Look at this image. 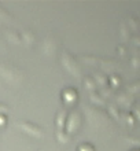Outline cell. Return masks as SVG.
Masks as SVG:
<instances>
[{"instance_id":"1","label":"cell","mask_w":140,"mask_h":151,"mask_svg":"<svg viewBox=\"0 0 140 151\" xmlns=\"http://www.w3.org/2000/svg\"><path fill=\"white\" fill-rule=\"evenodd\" d=\"M81 125H83V115L78 110H73V111L67 113L66 117V122H65V131L67 132L70 136H73L74 133L80 131Z\"/></svg>"},{"instance_id":"2","label":"cell","mask_w":140,"mask_h":151,"mask_svg":"<svg viewBox=\"0 0 140 151\" xmlns=\"http://www.w3.org/2000/svg\"><path fill=\"white\" fill-rule=\"evenodd\" d=\"M60 62L63 65V68L72 76H74L77 78H81V77H83V73H81V69H80V66H78V63L74 60V58H73L67 51L62 52V55H60Z\"/></svg>"},{"instance_id":"3","label":"cell","mask_w":140,"mask_h":151,"mask_svg":"<svg viewBox=\"0 0 140 151\" xmlns=\"http://www.w3.org/2000/svg\"><path fill=\"white\" fill-rule=\"evenodd\" d=\"M0 76L10 83H19L22 80V73L12 65L0 62Z\"/></svg>"},{"instance_id":"4","label":"cell","mask_w":140,"mask_h":151,"mask_svg":"<svg viewBox=\"0 0 140 151\" xmlns=\"http://www.w3.org/2000/svg\"><path fill=\"white\" fill-rule=\"evenodd\" d=\"M17 127L19 128L21 131H24L26 135H30L33 137H37V139H41L45 135L43 128L33 122H29V121H19V122L17 124Z\"/></svg>"},{"instance_id":"5","label":"cell","mask_w":140,"mask_h":151,"mask_svg":"<svg viewBox=\"0 0 140 151\" xmlns=\"http://www.w3.org/2000/svg\"><path fill=\"white\" fill-rule=\"evenodd\" d=\"M62 98H63L66 104H73L77 100V92L74 91L73 88H66V89L62 92Z\"/></svg>"},{"instance_id":"6","label":"cell","mask_w":140,"mask_h":151,"mask_svg":"<svg viewBox=\"0 0 140 151\" xmlns=\"http://www.w3.org/2000/svg\"><path fill=\"white\" fill-rule=\"evenodd\" d=\"M43 50H44L45 54H51L56 50V40L52 36H48L44 39V43H43Z\"/></svg>"},{"instance_id":"7","label":"cell","mask_w":140,"mask_h":151,"mask_svg":"<svg viewBox=\"0 0 140 151\" xmlns=\"http://www.w3.org/2000/svg\"><path fill=\"white\" fill-rule=\"evenodd\" d=\"M4 33H6V36H7V39L10 41H12V43H15V44H24L18 30H15V29H6Z\"/></svg>"},{"instance_id":"8","label":"cell","mask_w":140,"mask_h":151,"mask_svg":"<svg viewBox=\"0 0 140 151\" xmlns=\"http://www.w3.org/2000/svg\"><path fill=\"white\" fill-rule=\"evenodd\" d=\"M66 117H67V111H66V110H59V111L56 113L55 125H56V128H58V129H63V128H65Z\"/></svg>"},{"instance_id":"9","label":"cell","mask_w":140,"mask_h":151,"mask_svg":"<svg viewBox=\"0 0 140 151\" xmlns=\"http://www.w3.org/2000/svg\"><path fill=\"white\" fill-rule=\"evenodd\" d=\"M21 35V39H22V41L26 44H33L34 41H36V36H34V33L30 32V30H26V29H24V30H21L19 32Z\"/></svg>"},{"instance_id":"10","label":"cell","mask_w":140,"mask_h":151,"mask_svg":"<svg viewBox=\"0 0 140 151\" xmlns=\"http://www.w3.org/2000/svg\"><path fill=\"white\" fill-rule=\"evenodd\" d=\"M56 139H58V142H59V143L67 144L69 142L72 140V136L69 135L65 129H56Z\"/></svg>"},{"instance_id":"11","label":"cell","mask_w":140,"mask_h":151,"mask_svg":"<svg viewBox=\"0 0 140 151\" xmlns=\"http://www.w3.org/2000/svg\"><path fill=\"white\" fill-rule=\"evenodd\" d=\"M92 78H93V81H95V84H99L100 87H104V85L108 83L107 77L104 74H102V73H95V77H92Z\"/></svg>"},{"instance_id":"12","label":"cell","mask_w":140,"mask_h":151,"mask_svg":"<svg viewBox=\"0 0 140 151\" xmlns=\"http://www.w3.org/2000/svg\"><path fill=\"white\" fill-rule=\"evenodd\" d=\"M0 19H3V21H12L11 14H10L6 8H3V6H1V4H0Z\"/></svg>"},{"instance_id":"13","label":"cell","mask_w":140,"mask_h":151,"mask_svg":"<svg viewBox=\"0 0 140 151\" xmlns=\"http://www.w3.org/2000/svg\"><path fill=\"white\" fill-rule=\"evenodd\" d=\"M84 85H85V88H88V89H91V91L96 88V84H95V81H93L92 77H85L84 78Z\"/></svg>"},{"instance_id":"14","label":"cell","mask_w":140,"mask_h":151,"mask_svg":"<svg viewBox=\"0 0 140 151\" xmlns=\"http://www.w3.org/2000/svg\"><path fill=\"white\" fill-rule=\"evenodd\" d=\"M77 151H95V147L91 143H81L77 147Z\"/></svg>"},{"instance_id":"15","label":"cell","mask_w":140,"mask_h":151,"mask_svg":"<svg viewBox=\"0 0 140 151\" xmlns=\"http://www.w3.org/2000/svg\"><path fill=\"white\" fill-rule=\"evenodd\" d=\"M91 99L93 100V102H98L99 104H104V99L102 98L100 95H98V93H95V92H91Z\"/></svg>"},{"instance_id":"16","label":"cell","mask_w":140,"mask_h":151,"mask_svg":"<svg viewBox=\"0 0 140 151\" xmlns=\"http://www.w3.org/2000/svg\"><path fill=\"white\" fill-rule=\"evenodd\" d=\"M107 81H110V83H111V85H113L114 88H117L118 85H120V78H117V76H116V74L110 76V77L107 78Z\"/></svg>"},{"instance_id":"17","label":"cell","mask_w":140,"mask_h":151,"mask_svg":"<svg viewBox=\"0 0 140 151\" xmlns=\"http://www.w3.org/2000/svg\"><path fill=\"white\" fill-rule=\"evenodd\" d=\"M121 37H122V40H124V41L129 40L128 30H126V26H125V24H121Z\"/></svg>"},{"instance_id":"18","label":"cell","mask_w":140,"mask_h":151,"mask_svg":"<svg viewBox=\"0 0 140 151\" xmlns=\"http://www.w3.org/2000/svg\"><path fill=\"white\" fill-rule=\"evenodd\" d=\"M8 111V106L4 103H0V114H6Z\"/></svg>"},{"instance_id":"19","label":"cell","mask_w":140,"mask_h":151,"mask_svg":"<svg viewBox=\"0 0 140 151\" xmlns=\"http://www.w3.org/2000/svg\"><path fill=\"white\" fill-rule=\"evenodd\" d=\"M7 122V118H6V114H0V127H4Z\"/></svg>"},{"instance_id":"20","label":"cell","mask_w":140,"mask_h":151,"mask_svg":"<svg viewBox=\"0 0 140 151\" xmlns=\"http://www.w3.org/2000/svg\"><path fill=\"white\" fill-rule=\"evenodd\" d=\"M129 24L132 25L133 30H137V22H136V19H133V18H131V21H129Z\"/></svg>"},{"instance_id":"21","label":"cell","mask_w":140,"mask_h":151,"mask_svg":"<svg viewBox=\"0 0 140 151\" xmlns=\"http://www.w3.org/2000/svg\"><path fill=\"white\" fill-rule=\"evenodd\" d=\"M0 47H3V41H1V39H0Z\"/></svg>"},{"instance_id":"22","label":"cell","mask_w":140,"mask_h":151,"mask_svg":"<svg viewBox=\"0 0 140 151\" xmlns=\"http://www.w3.org/2000/svg\"><path fill=\"white\" fill-rule=\"evenodd\" d=\"M132 151H139V150H137V148H135V150H132Z\"/></svg>"},{"instance_id":"23","label":"cell","mask_w":140,"mask_h":151,"mask_svg":"<svg viewBox=\"0 0 140 151\" xmlns=\"http://www.w3.org/2000/svg\"><path fill=\"white\" fill-rule=\"evenodd\" d=\"M39 151H44V150H39Z\"/></svg>"}]
</instances>
